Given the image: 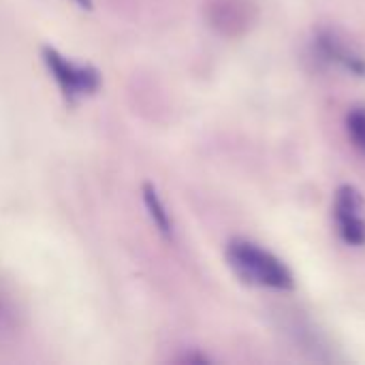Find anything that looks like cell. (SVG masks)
<instances>
[{
  "label": "cell",
  "mask_w": 365,
  "mask_h": 365,
  "mask_svg": "<svg viewBox=\"0 0 365 365\" xmlns=\"http://www.w3.org/2000/svg\"><path fill=\"white\" fill-rule=\"evenodd\" d=\"M227 263L235 272V276L250 287L274 291L295 289V278L291 269L274 252L261 248L250 240H231L227 246Z\"/></svg>",
  "instance_id": "1"
},
{
  "label": "cell",
  "mask_w": 365,
  "mask_h": 365,
  "mask_svg": "<svg viewBox=\"0 0 365 365\" xmlns=\"http://www.w3.org/2000/svg\"><path fill=\"white\" fill-rule=\"evenodd\" d=\"M365 203L361 192L353 184H342L334 199V218L338 235L346 246H365Z\"/></svg>",
  "instance_id": "2"
},
{
  "label": "cell",
  "mask_w": 365,
  "mask_h": 365,
  "mask_svg": "<svg viewBox=\"0 0 365 365\" xmlns=\"http://www.w3.org/2000/svg\"><path fill=\"white\" fill-rule=\"evenodd\" d=\"M141 192H143V203H145V207H148V212H150L154 225L158 227V231H160L165 237H171V235H173V222H171L169 212H167L165 203L160 201L156 188H154L152 184H143V190H141Z\"/></svg>",
  "instance_id": "5"
},
{
  "label": "cell",
  "mask_w": 365,
  "mask_h": 365,
  "mask_svg": "<svg viewBox=\"0 0 365 365\" xmlns=\"http://www.w3.org/2000/svg\"><path fill=\"white\" fill-rule=\"evenodd\" d=\"M314 53L319 60L346 71L349 75L365 77V56L342 34L331 28H321L314 34Z\"/></svg>",
  "instance_id": "4"
},
{
  "label": "cell",
  "mask_w": 365,
  "mask_h": 365,
  "mask_svg": "<svg viewBox=\"0 0 365 365\" xmlns=\"http://www.w3.org/2000/svg\"><path fill=\"white\" fill-rule=\"evenodd\" d=\"M9 319H11V312L6 310V304H4L2 297H0V325H4Z\"/></svg>",
  "instance_id": "7"
},
{
  "label": "cell",
  "mask_w": 365,
  "mask_h": 365,
  "mask_svg": "<svg viewBox=\"0 0 365 365\" xmlns=\"http://www.w3.org/2000/svg\"><path fill=\"white\" fill-rule=\"evenodd\" d=\"M77 6H81V9H92L94 6V2L92 0H73Z\"/></svg>",
  "instance_id": "8"
},
{
  "label": "cell",
  "mask_w": 365,
  "mask_h": 365,
  "mask_svg": "<svg viewBox=\"0 0 365 365\" xmlns=\"http://www.w3.org/2000/svg\"><path fill=\"white\" fill-rule=\"evenodd\" d=\"M344 124H346V135H349L353 148L365 156V107L361 105L351 107Z\"/></svg>",
  "instance_id": "6"
},
{
  "label": "cell",
  "mask_w": 365,
  "mask_h": 365,
  "mask_svg": "<svg viewBox=\"0 0 365 365\" xmlns=\"http://www.w3.org/2000/svg\"><path fill=\"white\" fill-rule=\"evenodd\" d=\"M41 56H43L47 71L51 73V77L58 81V86L62 88V92L68 98H75L81 94H92L98 90V86H101L98 71L90 68V66L75 64L51 47H43Z\"/></svg>",
  "instance_id": "3"
}]
</instances>
